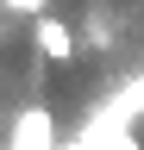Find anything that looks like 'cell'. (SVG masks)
<instances>
[{
	"label": "cell",
	"instance_id": "cell-1",
	"mask_svg": "<svg viewBox=\"0 0 144 150\" xmlns=\"http://www.w3.org/2000/svg\"><path fill=\"white\" fill-rule=\"evenodd\" d=\"M138 119H144V69H138L132 81H125V88L113 94V100H106V106L94 112V119H88V131L75 138V150H100L106 138H119V131H132Z\"/></svg>",
	"mask_w": 144,
	"mask_h": 150
},
{
	"label": "cell",
	"instance_id": "cell-2",
	"mask_svg": "<svg viewBox=\"0 0 144 150\" xmlns=\"http://www.w3.org/2000/svg\"><path fill=\"white\" fill-rule=\"evenodd\" d=\"M31 38H38V50L50 56V63H69V56H75V38H69V25L57 13H38V19H31Z\"/></svg>",
	"mask_w": 144,
	"mask_h": 150
},
{
	"label": "cell",
	"instance_id": "cell-3",
	"mask_svg": "<svg viewBox=\"0 0 144 150\" xmlns=\"http://www.w3.org/2000/svg\"><path fill=\"white\" fill-rule=\"evenodd\" d=\"M13 150H50V112L31 106L25 119H19V131H13Z\"/></svg>",
	"mask_w": 144,
	"mask_h": 150
},
{
	"label": "cell",
	"instance_id": "cell-4",
	"mask_svg": "<svg viewBox=\"0 0 144 150\" xmlns=\"http://www.w3.org/2000/svg\"><path fill=\"white\" fill-rule=\"evenodd\" d=\"M100 150H138V138H132V131H119V138H106Z\"/></svg>",
	"mask_w": 144,
	"mask_h": 150
},
{
	"label": "cell",
	"instance_id": "cell-5",
	"mask_svg": "<svg viewBox=\"0 0 144 150\" xmlns=\"http://www.w3.org/2000/svg\"><path fill=\"white\" fill-rule=\"evenodd\" d=\"M0 6H13V13H44V0H0Z\"/></svg>",
	"mask_w": 144,
	"mask_h": 150
}]
</instances>
